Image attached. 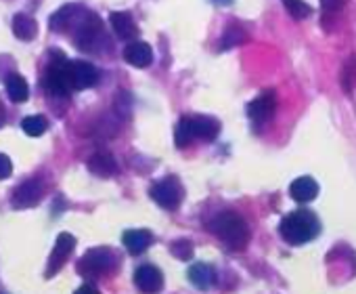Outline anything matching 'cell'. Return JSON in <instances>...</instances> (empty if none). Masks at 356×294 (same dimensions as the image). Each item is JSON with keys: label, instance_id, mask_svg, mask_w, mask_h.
I'll list each match as a JSON object with an SVG mask.
<instances>
[{"label": "cell", "instance_id": "obj_4", "mask_svg": "<svg viewBox=\"0 0 356 294\" xmlns=\"http://www.w3.org/2000/svg\"><path fill=\"white\" fill-rule=\"evenodd\" d=\"M151 198L165 210H176L185 200V189L178 177H163L161 181L153 183L149 189Z\"/></svg>", "mask_w": 356, "mask_h": 294}, {"label": "cell", "instance_id": "obj_13", "mask_svg": "<svg viewBox=\"0 0 356 294\" xmlns=\"http://www.w3.org/2000/svg\"><path fill=\"white\" fill-rule=\"evenodd\" d=\"M193 137L202 141H214L220 132V122L212 116H189Z\"/></svg>", "mask_w": 356, "mask_h": 294}, {"label": "cell", "instance_id": "obj_3", "mask_svg": "<svg viewBox=\"0 0 356 294\" xmlns=\"http://www.w3.org/2000/svg\"><path fill=\"white\" fill-rule=\"evenodd\" d=\"M105 40V26L103 22L88 11H82L80 17L76 20V36L74 42L80 51H90L95 53L101 42Z\"/></svg>", "mask_w": 356, "mask_h": 294}, {"label": "cell", "instance_id": "obj_27", "mask_svg": "<svg viewBox=\"0 0 356 294\" xmlns=\"http://www.w3.org/2000/svg\"><path fill=\"white\" fill-rule=\"evenodd\" d=\"M172 252H174L176 258L187 261V258L193 256V246H191V242H187V240H178V242L172 244Z\"/></svg>", "mask_w": 356, "mask_h": 294}, {"label": "cell", "instance_id": "obj_5", "mask_svg": "<svg viewBox=\"0 0 356 294\" xmlns=\"http://www.w3.org/2000/svg\"><path fill=\"white\" fill-rule=\"evenodd\" d=\"M65 80L70 91H84L97 84L99 80V70L82 59L65 61Z\"/></svg>", "mask_w": 356, "mask_h": 294}, {"label": "cell", "instance_id": "obj_23", "mask_svg": "<svg viewBox=\"0 0 356 294\" xmlns=\"http://www.w3.org/2000/svg\"><path fill=\"white\" fill-rule=\"evenodd\" d=\"M22 126H24V132L28 137H40V134L47 132L49 122H47L44 116H28V118H24Z\"/></svg>", "mask_w": 356, "mask_h": 294}, {"label": "cell", "instance_id": "obj_10", "mask_svg": "<svg viewBox=\"0 0 356 294\" xmlns=\"http://www.w3.org/2000/svg\"><path fill=\"white\" fill-rule=\"evenodd\" d=\"M44 189H42V183L40 179H28L24 181L11 196V204L15 208H32L40 202Z\"/></svg>", "mask_w": 356, "mask_h": 294}, {"label": "cell", "instance_id": "obj_25", "mask_svg": "<svg viewBox=\"0 0 356 294\" xmlns=\"http://www.w3.org/2000/svg\"><path fill=\"white\" fill-rule=\"evenodd\" d=\"M283 5L293 20H306L308 15H312V7L304 0H283Z\"/></svg>", "mask_w": 356, "mask_h": 294}, {"label": "cell", "instance_id": "obj_19", "mask_svg": "<svg viewBox=\"0 0 356 294\" xmlns=\"http://www.w3.org/2000/svg\"><path fill=\"white\" fill-rule=\"evenodd\" d=\"M7 93H9V99L15 101V103L28 101L30 88H28L26 78H24L22 74H11V76H7Z\"/></svg>", "mask_w": 356, "mask_h": 294}, {"label": "cell", "instance_id": "obj_29", "mask_svg": "<svg viewBox=\"0 0 356 294\" xmlns=\"http://www.w3.org/2000/svg\"><path fill=\"white\" fill-rule=\"evenodd\" d=\"M11 173H13V164H11V160H9V156L0 154V181H3V179H9Z\"/></svg>", "mask_w": 356, "mask_h": 294}, {"label": "cell", "instance_id": "obj_20", "mask_svg": "<svg viewBox=\"0 0 356 294\" xmlns=\"http://www.w3.org/2000/svg\"><path fill=\"white\" fill-rule=\"evenodd\" d=\"M88 169H90L97 177H111V175L118 171L115 160H113L109 154H103V152L95 154V156L88 160Z\"/></svg>", "mask_w": 356, "mask_h": 294}, {"label": "cell", "instance_id": "obj_12", "mask_svg": "<svg viewBox=\"0 0 356 294\" xmlns=\"http://www.w3.org/2000/svg\"><path fill=\"white\" fill-rule=\"evenodd\" d=\"M124 59L134 68H147L153 61V49L143 40H132L124 49Z\"/></svg>", "mask_w": 356, "mask_h": 294}, {"label": "cell", "instance_id": "obj_26", "mask_svg": "<svg viewBox=\"0 0 356 294\" xmlns=\"http://www.w3.org/2000/svg\"><path fill=\"white\" fill-rule=\"evenodd\" d=\"M243 40H245V32L239 26H229L225 36H222V49H231V47H235V45H239Z\"/></svg>", "mask_w": 356, "mask_h": 294}, {"label": "cell", "instance_id": "obj_22", "mask_svg": "<svg viewBox=\"0 0 356 294\" xmlns=\"http://www.w3.org/2000/svg\"><path fill=\"white\" fill-rule=\"evenodd\" d=\"M174 139H176V145L178 147H187L191 145V141L195 139L193 137V128H191V118H181V122L176 124V132H174Z\"/></svg>", "mask_w": 356, "mask_h": 294}, {"label": "cell", "instance_id": "obj_31", "mask_svg": "<svg viewBox=\"0 0 356 294\" xmlns=\"http://www.w3.org/2000/svg\"><path fill=\"white\" fill-rule=\"evenodd\" d=\"M5 120H7V111H5V105H3V101H0V128H3Z\"/></svg>", "mask_w": 356, "mask_h": 294}, {"label": "cell", "instance_id": "obj_14", "mask_svg": "<svg viewBox=\"0 0 356 294\" xmlns=\"http://www.w3.org/2000/svg\"><path fill=\"white\" fill-rule=\"evenodd\" d=\"M122 242L130 254H140L153 244V235L147 229H128V231H124Z\"/></svg>", "mask_w": 356, "mask_h": 294}, {"label": "cell", "instance_id": "obj_18", "mask_svg": "<svg viewBox=\"0 0 356 294\" xmlns=\"http://www.w3.org/2000/svg\"><path fill=\"white\" fill-rule=\"evenodd\" d=\"M80 13H82V9H80L78 5L63 7V9H59V11L51 17V28L57 30V32H63V30H67L72 24H76V20L80 17Z\"/></svg>", "mask_w": 356, "mask_h": 294}, {"label": "cell", "instance_id": "obj_16", "mask_svg": "<svg viewBox=\"0 0 356 294\" xmlns=\"http://www.w3.org/2000/svg\"><path fill=\"white\" fill-rule=\"evenodd\" d=\"M289 194L296 202L300 204H306V202H312L316 196H318V183L312 179V177H300L291 183L289 187Z\"/></svg>", "mask_w": 356, "mask_h": 294}, {"label": "cell", "instance_id": "obj_9", "mask_svg": "<svg viewBox=\"0 0 356 294\" xmlns=\"http://www.w3.org/2000/svg\"><path fill=\"white\" fill-rule=\"evenodd\" d=\"M275 107H277V99H275V93L273 91H266L262 95H258L250 105H248V116L250 120L254 122V126H264L273 114H275Z\"/></svg>", "mask_w": 356, "mask_h": 294}, {"label": "cell", "instance_id": "obj_6", "mask_svg": "<svg viewBox=\"0 0 356 294\" xmlns=\"http://www.w3.org/2000/svg\"><path fill=\"white\" fill-rule=\"evenodd\" d=\"M113 254L109 248H92L90 252H86L80 263H78V271L84 277H99L105 275L113 269Z\"/></svg>", "mask_w": 356, "mask_h": 294}, {"label": "cell", "instance_id": "obj_2", "mask_svg": "<svg viewBox=\"0 0 356 294\" xmlns=\"http://www.w3.org/2000/svg\"><path fill=\"white\" fill-rule=\"evenodd\" d=\"M210 229L231 250H243L250 244V225L237 212H220L210 223Z\"/></svg>", "mask_w": 356, "mask_h": 294}, {"label": "cell", "instance_id": "obj_30", "mask_svg": "<svg viewBox=\"0 0 356 294\" xmlns=\"http://www.w3.org/2000/svg\"><path fill=\"white\" fill-rule=\"evenodd\" d=\"M76 294H101L92 284H84V286H80L78 290H76Z\"/></svg>", "mask_w": 356, "mask_h": 294}, {"label": "cell", "instance_id": "obj_21", "mask_svg": "<svg viewBox=\"0 0 356 294\" xmlns=\"http://www.w3.org/2000/svg\"><path fill=\"white\" fill-rule=\"evenodd\" d=\"M214 269L210 267V265H206V263H197V265H193L191 269H189V279H191V284H195L197 288H202V290H206V288H210L212 284H214Z\"/></svg>", "mask_w": 356, "mask_h": 294}, {"label": "cell", "instance_id": "obj_17", "mask_svg": "<svg viewBox=\"0 0 356 294\" xmlns=\"http://www.w3.org/2000/svg\"><path fill=\"white\" fill-rule=\"evenodd\" d=\"M13 34L19 38V40H34L36 34H38V24L32 15H26V13H17L13 17Z\"/></svg>", "mask_w": 356, "mask_h": 294}, {"label": "cell", "instance_id": "obj_8", "mask_svg": "<svg viewBox=\"0 0 356 294\" xmlns=\"http://www.w3.org/2000/svg\"><path fill=\"white\" fill-rule=\"evenodd\" d=\"M74 248H76V238L72 233H59V238L55 242V248L51 252L49 265H47V277H53L55 273L61 271V267L67 263Z\"/></svg>", "mask_w": 356, "mask_h": 294}, {"label": "cell", "instance_id": "obj_7", "mask_svg": "<svg viewBox=\"0 0 356 294\" xmlns=\"http://www.w3.org/2000/svg\"><path fill=\"white\" fill-rule=\"evenodd\" d=\"M65 57L61 53H55V59L47 65V72H44V86L53 93V95H67L70 93V86H67V80H65Z\"/></svg>", "mask_w": 356, "mask_h": 294}, {"label": "cell", "instance_id": "obj_28", "mask_svg": "<svg viewBox=\"0 0 356 294\" xmlns=\"http://www.w3.org/2000/svg\"><path fill=\"white\" fill-rule=\"evenodd\" d=\"M343 5H346V0H321V7H323V13L325 15L337 13Z\"/></svg>", "mask_w": 356, "mask_h": 294}, {"label": "cell", "instance_id": "obj_1", "mask_svg": "<svg viewBox=\"0 0 356 294\" xmlns=\"http://www.w3.org/2000/svg\"><path fill=\"white\" fill-rule=\"evenodd\" d=\"M279 233L287 244L302 246V244L312 242L321 233V221L312 210L300 208L283 217L279 225Z\"/></svg>", "mask_w": 356, "mask_h": 294}, {"label": "cell", "instance_id": "obj_24", "mask_svg": "<svg viewBox=\"0 0 356 294\" xmlns=\"http://www.w3.org/2000/svg\"><path fill=\"white\" fill-rule=\"evenodd\" d=\"M354 86H356V55H352L341 68V88L346 93H352Z\"/></svg>", "mask_w": 356, "mask_h": 294}, {"label": "cell", "instance_id": "obj_11", "mask_svg": "<svg viewBox=\"0 0 356 294\" xmlns=\"http://www.w3.org/2000/svg\"><path fill=\"white\" fill-rule=\"evenodd\" d=\"M134 284L143 294H157L163 288V275L155 265H140L134 271Z\"/></svg>", "mask_w": 356, "mask_h": 294}, {"label": "cell", "instance_id": "obj_15", "mask_svg": "<svg viewBox=\"0 0 356 294\" xmlns=\"http://www.w3.org/2000/svg\"><path fill=\"white\" fill-rule=\"evenodd\" d=\"M109 24H111L113 32L118 34V38H122V40H132V38L138 34V28H136L132 15L126 13V11H115V13H111Z\"/></svg>", "mask_w": 356, "mask_h": 294}]
</instances>
